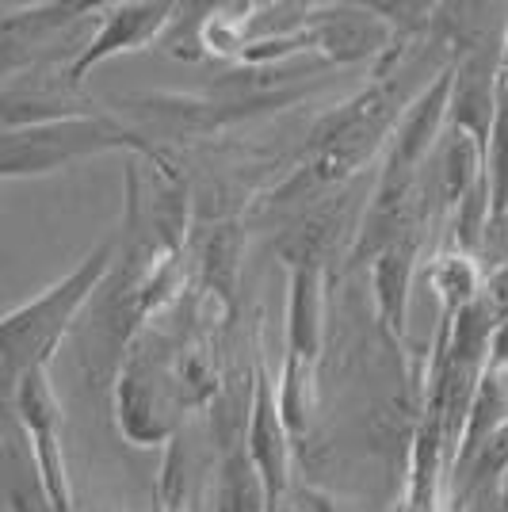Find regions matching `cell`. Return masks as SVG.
Instances as JSON below:
<instances>
[{
    "mask_svg": "<svg viewBox=\"0 0 508 512\" xmlns=\"http://www.w3.org/2000/svg\"><path fill=\"white\" fill-rule=\"evenodd\" d=\"M207 268H211L214 287L222 295H230L233 276H237V234L233 230H222V234L211 237V245H207Z\"/></svg>",
    "mask_w": 508,
    "mask_h": 512,
    "instance_id": "cell-16",
    "label": "cell"
},
{
    "mask_svg": "<svg viewBox=\"0 0 508 512\" xmlns=\"http://www.w3.org/2000/svg\"><path fill=\"white\" fill-rule=\"evenodd\" d=\"M428 291L432 299L440 302V314H463L466 306H474L482 287H486V276L478 268V260L463 249H447V253L432 256L428 260Z\"/></svg>",
    "mask_w": 508,
    "mask_h": 512,
    "instance_id": "cell-13",
    "label": "cell"
},
{
    "mask_svg": "<svg viewBox=\"0 0 508 512\" xmlns=\"http://www.w3.org/2000/svg\"><path fill=\"white\" fill-rule=\"evenodd\" d=\"M463 512H505V505H501V486L486 493H474L470 501H463Z\"/></svg>",
    "mask_w": 508,
    "mask_h": 512,
    "instance_id": "cell-18",
    "label": "cell"
},
{
    "mask_svg": "<svg viewBox=\"0 0 508 512\" xmlns=\"http://www.w3.org/2000/svg\"><path fill=\"white\" fill-rule=\"evenodd\" d=\"M176 356L180 348H169L161 341L130 344L127 360L115 379V413L119 428L130 444L157 448L172 444L180 436L184 421V394L176 379Z\"/></svg>",
    "mask_w": 508,
    "mask_h": 512,
    "instance_id": "cell-4",
    "label": "cell"
},
{
    "mask_svg": "<svg viewBox=\"0 0 508 512\" xmlns=\"http://www.w3.org/2000/svg\"><path fill=\"white\" fill-rule=\"evenodd\" d=\"M287 276V356L318 363L325 348L329 264H287Z\"/></svg>",
    "mask_w": 508,
    "mask_h": 512,
    "instance_id": "cell-11",
    "label": "cell"
},
{
    "mask_svg": "<svg viewBox=\"0 0 508 512\" xmlns=\"http://www.w3.org/2000/svg\"><path fill=\"white\" fill-rule=\"evenodd\" d=\"M276 398H279V413H283V421L291 428V436L295 440L310 436L314 413H318V363L287 356L283 371H279Z\"/></svg>",
    "mask_w": 508,
    "mask_h": 512,
    "instance_id": "cell-14",
    "label": "cell"
},
{
    "mask_svg": "<svg viewBox=\"0 0 508 512\" xmlns=\"http://www.w3.org/2000/svg\"><path fill=\"white\" fill-rule=\"evenodd\" d=\"M107 4H92V0H77V4H35V8H23V12H8L0 20V43H4V65L20 58L23 46L31 50H43L50 54L54 35H81L85 27H96L104 20Z\"/></svg>",
    "mask_w": 508,
    "mask_h": 512,
    "instance_id": "cell-9",
    "label": "cell"
},
{
    "mask_svg": "<svg viewBox=\"0 0 508 512\" xmlns=\"http://www.w3.org/2000/svg\"><path fill=\"white\" fill-rule=\"evenodd\" d=\"M211 512H272L268 482L249 455V444L222 451L218 474H214Z\"/></svg>",
    "mask_w": 508,
    "mask_h": 512,
    "instance_id": "cell-12",
    "label": "cell"
},
{
    "mask_svg": "<svg viewBox=\"0 0 508 512\" xmlns=\"http://www.w3.org/2000/svg\"><path fill=\"white\" fill-rule=\"evenodd\" d=\"M279 512H302V509H298L295 501H287V505H283V509H279Z\"/></svg>",
    "mask_w": 508,
    "mask_h": 512,
    "instance_id": "cell-20",
    "label": "cell"
},
{
    "mask_svg": "<svg viewBox=\"0 0 508 512\" xmlns=\"http://www.w3.org/2000/svg\"><path fill=\"white\" fill-rule=\"evenodd\" d=\"M100 153H134L146 157L157 169V176H172V165L161 157V150L142 138L127 123L111 119L107 111H88V115H69L39 127L4 130L0 138V176L4 180H35L50 172H65L69 165H81Z\"/></svg>",
    "mask_w": 508,
    "mask_h": 512,
    "instance_id": "cell-3",
    "label": "cell"
},
{
    "mask_svg": "<svg viewBox=\"0 0 508 512\" xmlns=\"http://www.w3.org/2000/svg\"><path fill=\"white\" fill-rule=\"evenodd\" d=\"M12 402V421L23 428L27 448L35 455V467L43 474L46 497L54 512H77L73 501V482H69V463H65V436H62V402L50 383V367L27 371L8 394Z\"/></svg>",
    "mask_w": 508,
    "mask_h": 512,
    "instance_id": "cell-5",
    "label": "cell"
},
{
    "mask_svg": "<svg viewBox=\"0 0 508 512\" xmlns=\"http://www.w3.org/2000/svg\"><path fill=\"white\" fill-rule=\"evenodd\" d=\"M489 188H493V222L508 218V27L501 35V65H497V123L489 142Z\"/></svg>",
    "mask_w": 508,
    "mask_h": 512,
    "instance_id": "cell-15",
    "label": "cell"
},
{
    "mask_svg": "<svg viewBox=\"0 0 508 512\" xmlns=\"http://www.w3.org/2000/svg\"><path fill=\"white\" fill-rule=\"evenodd\" d=\"M421 249L424 234H409L371 260V291H375L379 325L382 333L398 344L405 341V329H409V299H413V279H417Z\"/></svg>",
    "mask_w": 508,
    "mask_h": 512,
    "instance_id": "cell-10",
    "label": "cell"
},
{
    "mask_svg": "<svg viewBox=\"0 0 508 512\" xmlns=\"http://www.w3.org/2000/svg\"><path fill=\"white\" fill-rule=\"evenodd\" d=\"M497 65H501V43L486 50H470L463 62H455V85H451V111L447 123L466 130L489 157L493 123H497Z\"/></svg>",
    "mask_w": 508,
    "mask_h": 512,
    "instance_id": "cell-8",
    "label": "cell"
},
{
    "mask_svg": "<svg viewBox=\"0 0 508 512\" xmlns=\"http://www.w3.org/2000/svg\"><path fill=\"white\" fill-rule=\"evenodd\" d=\"M176 12L180 4H169V0H127V4H107L104 20H100V31L92 35V43L65 65V88L85 85L88 69L111 62L119 54H138L153 46L172 23H176Z\"/></svg>",
    "mask_w": 508,
    "mask_h": 512,
    "instance_id": "cell-6",
    "label": "cell"
},
{
    "mask_svg": "<svg viewBox=\"0 0 508 512\" xmlns=\"http://www.w3.org/2000/svg\"><path fill=\"white\" fill-rule=\"evenodd\" d=\"M501 505H505V512H508V474L501 478Z\"/></svg>",
    "mask_w": 508,
    "mask_h": 512,
    "instance_id": "cell-19",
    "label": "cell"
},
{
    "mask_svg": "<svg viewBox=\"0 0 508 512\" xmlns=\"http://www.w3.org/2000/svg\"><path fill=\"white\" fill-rule=\"evenodd\" d=\"M119 237L123 234L100 241L73 272L50 283L43 295L20 302L4 314L0 321V371H4L8 394L27 371L50 367L54 352L69 337L73 321L81 318L85 306H92V299L107 287V276L119 264Z\"/></svg>",
    "mask_w": 508,
    "mask_h": 512,
    "instance_id": "cell-2",
    "label": "cell"
},
{
    "mask_svg": "<svg viewBox=\"0 0 508 512\" xmlns=\"http://www.w3.org/2000/svg\"><path fill=\"white\" fill-rule=\"evenodd\" d=\"M295 505L302 512H348V505H340L337 497H329V493L321 490H298Z\"/></svg>",
    "mask_w": 508,
    "mask_h": 512,
    "instance_id": "cell-17",
    "label": "cell"
},
{
    "mask_svg": "<svg viewBox=\"0 0 508 512\" xmlns=\"http://www.w3.org/2000/svg\"><path fill=\"white\" fill-rule=\"evenodd\" d=\"M249 455L256 459V467L268 482L272 493V512H279L291 497V459H295V436L279 413L276 383L268 379V371L256 363L253 367V413H249Z\"/></svg>",
    "mask_w": 508,
    "mask_h": 512,
    "instance_id": "cell-7",
    "label": "cell"
},
{
    "mask_svg": "<svg viewBox=\"0 0 508 512\" xmlns=\"http://www.w3.org/2000/svg\"><path fill=\"white\" fill-rule=\"evenodd\" d=\"M409 73H394L386 81H371L360 96L344 100L337 111L321 115L318 127L310 130L306 142V165L272 192V203H291L318 195L321 188H344L348 180H356L367 161L394 138V130L402 123L405 107L413 104L421 92L405 88Z\"/></svg>",
    "mask_w": 508,
    "mask_h": 512,
    "instance_id": "cell-1",
    "label": "cell"
}]
</instances>
